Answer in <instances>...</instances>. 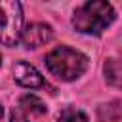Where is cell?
Masks as SVG:
<instances>
[{"instance_id": "cell-1", "label": "cell", "mask_w": 122, "mask_h": 122, "mask_svg": "<svg viewBox=\"0 0 122 122\" xmlns=\"http://www.w3.org/2000/svg\"><path fill=\"white\" fill-rule=\"evenodd\" d=\"M46 67L55 78L63 82H72L86 72L88 57L78 50H72L69 46H59L46 55Z\"/></svg>"}, {"instance_id": "cell-2", "label": "cell", "mask_w": 122, "mask_h": 122, "mask_svg": "<svg viewBox=\"0 0 122 122\" xmlns=\"http://www.w3.org/2000/svg\"><path fill=\"white\" fill-rule=\"evenodd\" d=\"M114 17H116L114 8L109 2L93 0V2H86L84 6L76 8L72 15V27L78 32L97 36L114 21Z\"/></svg>"}, {"instance_id": "cell-3", "label": "cell", "mask_w": 122, "mask_h": 122, "mask_svg": "<svg viewBox=\"0 0 122 122\" xmlns=\"http://www.w3.org/2000/svg\"><path fill=\"white\" fill-rule=\"evenodd\" d=\"M23 30V6L15 0H0V42L15 46Z\"/></svg>"}, {"instance_id": "cell-4", "label": "cell", "mask_w": 122, "mask_h": 122, "mask_svg": "<svg viewBox=\"0 0 122 122\" xmlns=\"http://www.w3.org/2000/svg\"><path fill=\"white\" fill-rule=\"evenodd\" d=\"M53 38V29L48 23H30L21 30V42L27 50H36Z\"/></svg>"}, {"instance_id": "cell-5", "label": "cell", "mask_w": 122, "mask_h": 122, "mask_svg": "<svg viewBox=\"0 0 122 122\" xmlns=\"http://www.w3.org/2000/svg\"><path fill=\"white\" fill-rule=\"evenodd\" d=\"M13 78L19 86L23 88H30V90H36V88H44L46 82H44V76L29 63L25 61H19L13 69Z\"/></svg>"}, {"instance_id": "cell-6", "label": "cell", "mask_w": 122, "mask_h": 122, "mask_svg": "<svg viewBox=\"0 0 122 122\" xmlns=\"http://www.w3.org/2000/svg\"><path fill=\"white\" fill-rule=\"evenodd\" d=\"M19 111L27 112V114H44L46 112V105L38 95L27 93V95H23L19 99Z\"/></svg>"}, {"instance_id": "cell-7", "label": "cell", "mask_w": 122, "mask_h": 122, "mask_svg": "<svg viewBox=\"0 0 122 122\" xmlns=\"http://www.w3.org/2000/svg\"><path fill=\"white\" fill-rule=\"evenodd\" d=\"M97 118H99V122H118L120 120V101L101 105L97 111Z\"/></svg>"}, {"instance_id": "cell-8", "label": "cell", "mask_w": 122, "mask_h": 122, "mask_svg": "<svg viewBox=\"0 0 122 122\" xmlns=\"http://www.w3.org/2000/svg\"><path fill=\"white\" fill-rule=\"evenodd\" d=\"M105 78L111 86L118 88L120 82H122V69H120V63L118 59H109L105 63Z\"/></svg>"}, {"instance_id": "cell-9", "label": "cell", "mask_w": 122, "mask_h": 122, "mask_svg": "<svg viewBox=\"0 0 122 122\" xmlns=\"http://www.w3.org/2000/svg\"><path fill=\"white\" fill-rule=\"evenodd\" d=\"M57 122H88V116L80 111V109H74V107H67L65 111H61Z\"/></svg>"}, {"instance_id": "cell-10", "label": "cell", "mask_w": 122, "mask_h": 122, "mask_svg": "<svg viewBox=\"0 0 122 122\" xmlns=\"http://www.w3.org/2000/svg\"><path fill=\"white\" fill-rule=\"evenodd\" d=\"M10 122H29V120H27V116L21 111H13L11 116H10Z\"/></svg>"}, {"instance_id": "cell-11", "label": "cell", "mask_w": 122, "mask_h": 122, "mask_svg": "<svg viewBox=\"0 0 122 122\" xmlns=\"http://www.w3.org/2000/svg\"><path fill=\"white\" fill-rule=\"evenodd\" d=\"M2 114H4V109H2V105H0V118H2Z\"/></svg>"}, {"instance_id": "cell-12", "label": "cell", "mask_w": 122, "mask_h": 122, "mask_svg": "<svg viewBox=\"0 0 122 122\" xmlns=\"http://www.w3.org/2000/svg\"><path fill=\"white\" fill-rule=\"evenodd\" d=\"M0 67H2V55H0Z\"/></svg>"}]
</instances>
